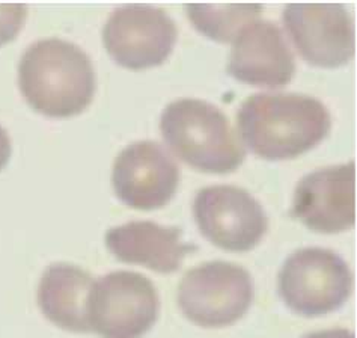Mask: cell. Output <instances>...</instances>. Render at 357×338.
Returning <instances> with one entry per match:
<instances>
[{
	"label": "cell",
	"instance_id": "1",
	"mask_svg": "<svg viewBox=\"0 0 357 338\" xmlns=\"http://www.w3.org/2000/svg\"><path fill=\"white\" fill-rule=\"evenodd\" d=\"M240 136L253 154L288 161L312 149L331 130V114L321 101L298 92L252 94L237 114Z\"/></svg>",
	"mask_w": 357,
	"mask_h": 338
},
{
	"label": "cell",
	"instance_id": "2",
	"mask_svg": "<svg viewBox=\"0 0 357 338\" xmlns=\"http://www.w3.org/2000/svg\"><path fill=\"white\" fill-rule=\"evenodd\" d=\"M18 87L36 112L68 118L91 105L96 71L79 45L52 36L27 47L18 64Z\"/></svg>",
	"mask_w": 357,
	"mask_h": 338
},
{
	"label": "cell",
	"instance_id": "3",
	"mask_svg": "<svg viewBox=\"0 0 357 338\" xmlns=\"http://www.w3.org/2000/svg\"><path fill=\"white\" fill-rule=\"evenodd\" d=\"M166 144L190 166L204 172L228 174L244 161V149L222 109L199 98H180L160 117Z\"/></svg>",
	"mask_w": 357,
	"mask_h": 338
},
{
	"label": "cell",
	"instance_id": "4",
	"mask_svg": "<svg viewBox=\"0 0 357 338\" xmlns=\"http://www.w3.org/2000/svg\"><path fill=\"white\" fill-rule=\"evenodd\" d=\"M353 274L347 261L327 248H300L282 265L278 292L298 316L318 317L340 309L351 295Z\"/></svg>",
	"mask_w": 357,
	"mask_h": 338
},
{
	"label": "cell",
	"instance_id": "5",
	"mask_svg": "<svg viewBox=\"0 0 357 338\" xmlns=\"http://www.w3.org/2000/svg\"><path fill=\"white\" fill-rule=\"evenodd\" d=\"M160 299L153 281L115 270L93 281L86 304L89 331L101 338H142L157 322Z\"/></svg>",
	"mask_w": 357,
	"mask_h": 338
},
{
	"label": "cell",
	"instance_id": "6",
	"mask_svg": "<svg viewBox=\"0 0 357 338\" xmlns=\"http://www.w3.org/2000/svg\"><path fill=\"white\" fill-rule=\"evenodd\" d=\"M249 270L229 261H208L190 269L178 286V305L189 321L201 328L236 323L253 302Z\"/></svg>",
	"mask_w": 357,
	"mask_h": 338
},
{
	"label": "cell",
	"instance_id": "7",
	"mask_svg": "<svg viewBox=\"0 0 357 338\" xmlns=\"http://www.w3.org/2000/svg\"><path fill=\"white\" fill-rule=\"evenodd\" d=\"M193 216L202 236L231 252L255 248L268 228V218L259 201L231 184L204 187L195 195Z\"/></svg>",
	"mask_w": 357,
	"mask_h": 338
},
{
	"label": "cell",
	"instance_id": "8",
	"mask_svg": "<svg viewBox=\"0 0 357 338\" xmlns=\"http://www.w3.org/2000/svg\"><path fill=\"white\" fill-rule=\"evenodd\" d=\"M176 24L163 9L146 3L116 8L102 29L110 58L130 70L162 65L176 43Z\"/></svg>",
	"mask_w": 357,
	"mask_h": 338
},
{
	"label": "cell",
	"instance_id": "9",
	"mask_svg": "<svg viewBox=\"0 0 357 338\" xmlns=\"http://www.w3.org/2000/svg\"><path fill=\"white\" fill-rule=\"evenodd\" d=\"M284 24L302 58L315 67L336 68L356 52L353 18L341 3H288Z\"/></svg>",
	"mask_w": 357,
	"mask_h": 338
},
{
	"label": "cell",
	"instance_id": "10",
	"mask_svg": "<svg viewBox=\"0 0 357 338\" xmlns=\"http://www.w3.org/2000/svg\"><path fill=\"white\" fill-rule=\"evenodd\" d=\"M180 168L167 149L155 140H136L116 156L112 186L118 198L131 209L163 207L176 192Z\"/></svg>",
	"mask_w": 357,
	"mask_h": 338
},
{
	"label": "cell",
	"instance_id": "11",
	"mask_svg": "<svg viewBox=\"0 0 357 338\" xmlns=\"http://www.w3.org/2000/svg\"><path fill=\"white\" fill-rule=\"evenodd\" d=\"M354 162L315 169L296 186L291 216L309 230L336 234L356 222Z\"/></svg>",
	"mask_w": 357,
	"mask_h": 338
},
{
	"label": "cell",
	"instance_id": "12",
	"mask_svg": "<svg viewBox=\"0 0 357 338\" xmlns=\"http://www.w3.org/2000/svg\"><path fill=\"white\" fill-rule=\"evenodd\" d=\"M296 71L294 54L275 22L252 20L232 40L228 73L252 87L280 88Z\"/></svg>",
	"mask_w": 357,
	"mask_h": 338
},
{
	"label": "cell",
	"instance_id": "13",
	"mask_svg": "<svg viewBox=\"0 0 357 338\" xmlns=\"http://www.w3.org/2000/svg\"><path fill=\"white\" fill-rule=\"evenodd\" d=\"M106 247L122 263L142 265L158 274H172L181 267L189 249L178 227L153 221H130L106 233Z\"/></svg>",
	"mask_w": 357,
	"mask_h": 338
},
{
	"label": "cell",
	"instance_id": "14",
	"mask_svg": "<svg viewBox=\"0 0 357 338\" xmlns=\"http://www.w3.org/2000/svg\"><path fill=\"white\" fill-rule=\"evenodd\" d=\"M92 275L71 263H53L43 272L38 286V307L52 323L65 331H89L86 304Z\"/></svg>",
	"mask_w": 357,
	"mask_h": 338
},
{
	"label": "cell",
	"instance_id": "15",
	"mask_svg": "<svg viewBox=\"0 0 357 338\" xmlns=\"http://www.w3.org/2000/svg\"><path fill=\"white\" fill-rule=\"evenodd\" d=\"M184 9L196 31L218 43H228L244 24L257 20L264 5L187 3Z\"/></svg>",
	"mask_w": 357,
	"mask_h": 338
},
{
	"label": "cell",
	"instance_id": "16",
	"mask_svg": "<svg viewBox=\"0 0 357 338\" xmlns=\"http://www.w3.org/2000/svg\"><path fill=\"white\" fill-rule=\"evenodd\" d=\"M27 15L23 3H0V45L13 41L22 31Z\"/></svg>",
	"mask_w": 357,
	"mask_h": 338
},
{
	"label": "cell",
	"instance_id": "17",
	"mask_svg": "<svg viewBox=\"0 0 357 338\" xmlns=\"http://www.w3.org/2000/svg\"><path fill=\"white\" fill-rule=\"evenodd\" d=\"M302 338H356V335L350 330H345V328H333V330L309 332Z\"/></svg>",
	"mask_w": 357,
	"mask_h": 338
},
{
	"label": "cell",
	"instance_id": "18",
	"mask_svg": "<svg viewBox=\"0 0 357 338\" xmlns=\"http://www.w3.org/2000/svg\"><path fill=\"white\" fill-rule=\"evenodd\" d=\"M11 157V139H9L8 131L0 126V171L6 166Z\"/></svg>",
	"mask_w": 357,
	"mask_h": 338
}]
</instances>
